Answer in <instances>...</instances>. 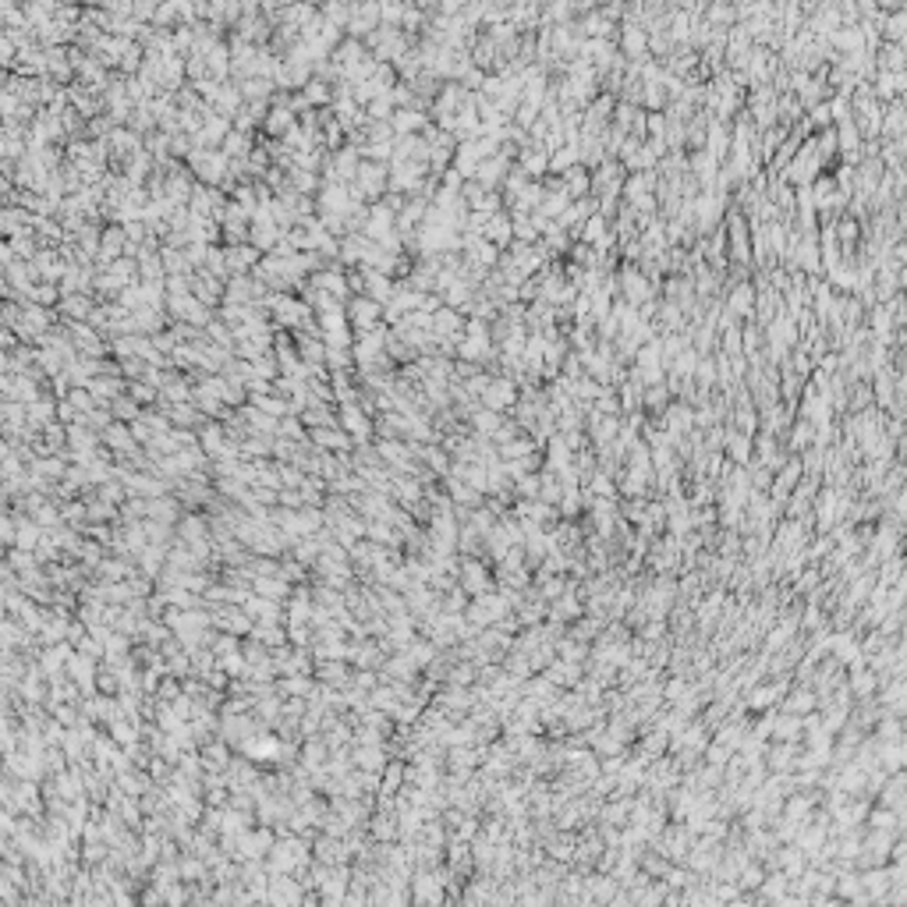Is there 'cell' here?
I'll return each instance as SVG.
<instances>
[{
	"label": "cell",
	"instance_id": "4fadbf2b",
	"mask_svg": "<svg viewBox=\"0 0 907 907\" xmlns=\"http://www.w3.org/2000/svg\"><path fill=\"white\" fill-rule=\"evenodd\" d=\"M64 465L57 461V458H43V461H32V475H40V479H64Z\"/></svg>",
	"mask_w": 907,
	"mask_h": 907
},
{
	"label": "cell",
	"instance_id": "3957f363",
	"mask_svg": "<svg viewBox=\"0 0 907 907\" xmlns=\"http://www.w3.org/2000/svg\"><path fill=\"white\" fill-rule=\"evenodd\" d=\"M351 762L362 766V769H369V773H379V769L386 766V752H383V745H358L355 755H351Z\"/></svg>",
	"mask_w": 907,
	"mask_h": 907
},
{
	"label": "cell",
	"instance_id": "ac0fdd59",
	"mask_svg": "<svg viewBox=\"0 0 907 907\" xmlns=\"http://www.w3.org/2000/svg\"><path fill=\"white\" fill-rule=\"evenodd\" d=\"M287 638H291L295 645H305V641L312 638V631H309V624H291V627H287Z\"/></svg>",
	"mask_w": 907,
	"mask_h": 907
},
{
	"label": "cell",
	"instance_id": "52a82bcc",
	"mask_svg": "<svg viewBox=\"0 0 907 907\" xmlns=\"http://www.w3.org/2000/svg\"><path fill=\"white\" fill-rule=\"evenodd\" d=\"M340 422H344V429H348L355 439H365V436H369V429H372V425H369V418L362 415V408H355V404H348V408L340 411Z\"/></svg>",
	"mask_w": 907,
	"mask_h": 907
},
{
	"label": "cell",
	"instance_id": "44dd1931",
	"mask_svg": "<svg viewBox=\"0 0 907 907\" xmlns=\"http://www.w3.org/2000/svg\"><path fill=\"white\" fill-rule=\"evenodd\" d=\"M475 422H479V429H482V432H493V429H497V415H493V411H486V415L479 411V415H475Z\"/></svg>",
	"mask_w": 907,
	"mask_h": 907
},
{
	"label": "cell",
	"instance_id": "5bb4252c",
	"mask_svg": "<svg viewBox=\"0 0 907 907\" xmlns=\"http://www.w3.org/2000/svg\"><path fill=\"white\" fill-rule=\"evenodd\" d=\"M117 511L110 500H100V504H89V521H110Z\"/></svg>",
	"mask_w": 907,
	"mask_h": 907
},
{
	"label": "cell",
	"instance_id": "9c48e42d",
	"mask_svg": "<svg viewBox=\"0 0 907 907\" xmlns=\"http://www.w3.org/2000/svg\"><path fill=\"white\" fill-rule=\"evenodd\" d=\"M312 443H316L319 450H326V446H337V450H340V446H351V439H348L344 432H337L333 425H316V429H312Z\"/></svg>",
	"mask_w": 907,
	"mask_h": 907
},
{
	"label": "cell",
	"instance_id": "e0dca14e",
	"mask_svg": "<svg viewBox=\"0 0 907 907\" xmlns=\"http://www.w3.org/2000/svg\"><path fill=\"white\" fill-rule=\"evenodd\" d=\"M439 610H443V613H461V610H465V595H461V592H450V595L439 603Z\"/></svg>",
	"mask_w": 907,
	"mask_h": 907
},
{
	"label": "cell",
	"instance_id": "2e32d148",
	"mask_svg": "<svg viewBox=\"0 0 907 907\" xmlns=\"http://www.w3.org/2000/svg\"><path fill=\"white\" fill-rule=\"evenodd\" d=\"M177 695H181V688H177V684H174V677H167V680H163V684H160V688H156V699H160V702H174V699H177Z\"/></svg>",
	"mask_w": 907,
	"mask_h": 907
},
{
	"label": "cell",
	"instance_id": "d6986e66",
	"mask_svg": "<svg viewBox=\"0 0 907 907\" xmlns=\"http://www.w3.org/2000/svg\"><path fill=\"white\" fill-rule=\"evenodd\" d=\"M472 673H475V666H458V670L450 666V684H461V688H465L468 680H472Z\"/></svg>",
	"mask_w": 907,
	"mask_h": 907
},
{
	"label": "cell",
	"instance_id": "277c9868",
	"mask_svg": "<svg viewBox=\"0 0 907 907\" xmlns=\"http://www.w3.org/2000/svg\"><path fill=\"white\" fill-rule=\"evenodd\" d=\"M461 585H465V592H472V595H486V588H490V574L482 571V564L468 560V564L461 567Z\"/></svg>",
	"mask_w": 907,
	"mask_h": 907
},
{
	"label": "cell",
	"instance_id": "8992f818",
	"mask_svg": "<svg viewBox=\"0 0 907 907\" xmlns=\"http://www.w3.org/2000/svg\"><path fill=\"white\" fill-rule=\"evenodd\" d=\"M249 638L263 641L266 648H280V645H287V627H280V624H256Z\"/></svg>",
	"mask_w": 907,
	"mask_h": 907
},
{
	"label": "cell",
	"instance_id": "30bf717a",
	"mask_svg": "<svg viewBox=\"0 0 907 907\" xmlns=\"http://www.w3.org/2000/svg\"><path fill=\"white\" fill-rule=\"evenodd\" d=\"M149 518H153V521H163V525H174V521H177V500H167V493H163V497H153V500H149Z\"/></svg>",
	"mask_w": 907,
	"mask_h": 907
},
{
	"label": "cell",
	"instance_id": "7a4b0ae2",
	"mask_svg": "<svg viewBox=\"0 0 907 907\" xmlns=\"http://www.w3.org/2000/svg\"><path fill=\"white\" fill-rule=\"evenodd\" d=\"M252 592H259L266 599H287L291 585H287L284 574H259V578H252Z\"/></svg>",
	"mask_w": 907,
	"mask_h": 907
},
{
	"label": "cell",
	"instance_id": "8fae6325",
	"mask_svg": "<svg viewBox=\"0 0 907 907\" xmlns=\"http://www.w3.org/2000/svg\"><path fill=\"white\" fill-rule=\"evenodd\" d=\"M408 780V769H404V762H386L383 766V783H379V794L383 798H390L401 783Z\"/></svg>",
	"mask_w": 907,
	"mask_h": 907
},
{
	"label": "cell",
	"instance_id": "6da1fadb",
	"mask_svg": "<svg viewBox=\"0 0 907 907\" xmlns=\"http://www.w3.org/2000/svg\"><path fill=\"white\" fill-rule=\"evenodd\" d=\"M411 882H415V889H411V900H432V903H439V900H443V889H439V882H446L443 875H432V872H418Z\"/></svg>",
	"mask_w": 907,
	"mask_h": 907
},
{
	"label": "cell",
	"instance_id": "9a60e30c",
	"mask_svg": "<svg viewBox=\"0 0 907 907\" xmlns=\"http://www.w3.org/2000/svg\"><path fill=\"white\" fill-rule=\"evenodd\" d=\"M550 677L557 680V684H574V677H578V670H574V666H564V663H560V666H553V670H550Z\"/></svg>",
	"mask_w": 907,
	"mask_h": 907
},
{
	"label": "cell",
	"instance_id": "7c38bea8",
	"mask_svg": "<svg viewBox=\"0 0 907 907\" xmlns=\"http://www.w3.org/2000/svg\"><path fill=\"white\" fill-rule=\"evenodd\" d=\"M511 401H514V390H511L507 383H497V386L486 390V408H493V411H497V408H507Z\"/></svg>",
	"mask_w": 907,
	"mask_h": 907
},
{
	"label": "cell",
	"instance_id": "5b68a950",
	"mask_svg": "<svg viewBox=\"0 0 907 907\" xmlns=\"http://www.w3.org/2000/svg\"><path fill=\"white\" fill-rule=\"evenodd\" d=\"M266 900H277V903H284V900H302V889H298V882L295 879H287V875H270V889H266Z\"/></svg>",
	"mask_w": 907,
	"mask_h": 907
},
{
	"label": "cell",
	"instance_id": "ffe728a7",
	"mask_svg": "<svg viewBox=\"0 0 907 907\" xmlns=\"http://www.w3.org/2000/svg\"><path fill=\"white\" fill-rule=\"evenodd\" d=\"M280 504H287V507H302V504H305V493H295V490H280Z\"/></svg>",
	"mask_w": 907,
	"mask_h": 907
},
{
	"label": "cell",
	"instance_id": "ba28073f",
	"mask_svg": "<svg viewBox=\"0 0 907 907\" xmlns=\"http://www.w3.org/2000/svg\"><path fill=\"white\" fill-rule=\"evenodd\" d=\"M316 673H319L323 684H330V688H344V684H348V666H340V659H333V663L323 659Z\"/></svg>",
	"mask_w": 907,
	"mask_h": 907
}]
</instances>
